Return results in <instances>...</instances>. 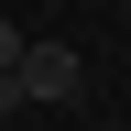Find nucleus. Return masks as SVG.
Masks as SVG:
<instances>
[{
  "label": "nucleus",
  "instance_id": "f257e3e1",
  "mask_svg": "<svg viewBox=\"0 0 131 131\" xmlns=\"http://www.w3.org/2000/svg\"><path fill=\"white\" fill-rule=\"evenodd\" d=\"M11 88H22V109H66V98L88 88V66H77V44H22Z\"/></svg>",
  "mask_w": 131,
  "mask_h": 131
},
{
  "label": "nucleus",
  "instance_id": "f03ea898",
  "mask_svg": "<svg viewBox=\"0 0 131 131\" xmlns=\"http://www.w3.org/2000/svg\"><path fill=\"white\" fill-rule=\"evenodd\" d=\"M22 44H33L22 22H0V77H11V66H22Z\"/></svg>",
  "mask_w": 131,
  "mask_h": 131
}]
</instances>
